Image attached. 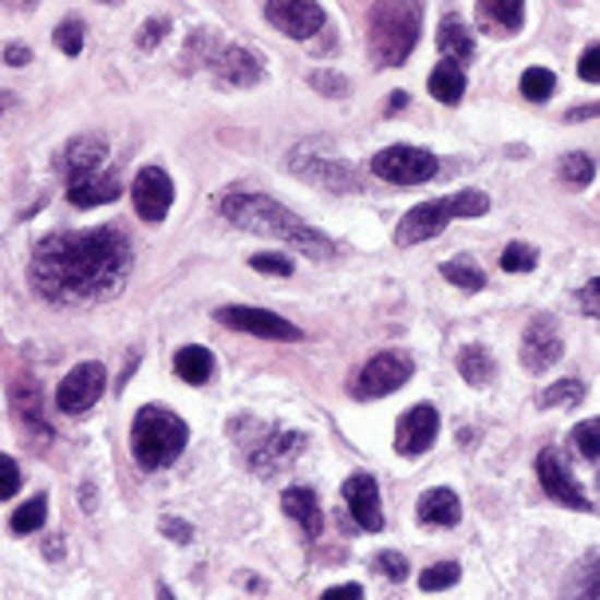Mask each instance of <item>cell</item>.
I'll list each match as a JSON object with an SVG mask.
<instances>
[{"label": "cell", "instance_id": "obj_1", "mask_svg": "<svg viewBox=\"0 0 600 600\" xmlns=\"http://www.w3.org/2000/svg\"><path fill=\"white\" fill-rule=\"evenodd\" d=\"M131 273V241L123 229H72L36 245L32 285L52 304H92L123 289Z\"/></svg>", "mask_w": 600, "mask_h": 600}, {"label": "cell", "instance_id": "obj_2", "mask_svg": "<svg viewBox=\"0 0 600 600\" xmlns=\"http://www.w3.org/2000/svg\"><path fill=\"white\" fill-rule=\"evenodd\" d=\"M221 218L233 221L238 229H249V233H261V238H277L285 245L300 249V253H309L316 261H328L336 257V245L324 238L321 229L304 226V221L292 214L289 206H280L273 197L265 194H245V190H233L218 202Z\"/></svg>", "mask_w": 600, "mask_h": 600}, {"label": "cell", "instance_id": "obj_3", "mask_svg": "<svg viewBox=\"0 0 600 600\" xmlns=\"http://www.w3.org/2000/svg\"><path fill=\"white\" fill-rule=\"evenodd\" d=\"M423 9L415 0H383L368 12V52L380 68H399L419 44Z\"/></svg>", "mask_w": 600, "mask_h": 600}, {"label": "cell", "instance_id": "obj_4", "mask_svg": "<svg viewBox=\"0 0 600 600\" xmlns=\"http://www.w3.org/2000/svg\"><path fill=\"white\" fill-rule=\"evenodd\" d=\"M190 443V427L175 411L151 404L135 415L131 423V455L143 470H163L175 463Z\"/></svg>", "mask_w": 600, "mask_h": 600}, {"label": "cell", "instance_id": "obj_5", "mask_svg": "<svg viewBox=\"0 0 600 600\" xmlns=\"http://www.w3.org/2000/svg\"><path fill=\"white\" fill-rule=\"evenodd\" d=\"M490 209V197L482 190H463L455 197H439V202H423V206H415L404 214L399 229H395V241L399 245H419V241H431L439 238L451 221L458 218H482Z\"/></svg>", "mask_w": 600, "mask_h": 600}, {"label": "cell", "instance_id": "obj_6", "mask_svg": "<svg viewBox=\"0 0 600 600\" xmlns=\"http://www.w3.org/2000/svg\"><path fill=\"white\" fill-rule=\"evenodd\" d=\"M439 170L435 155L431 151H419V146H387L372 158V175L383 182H395V187H419V182H431Z\"/></svg>", "mask_w": 600, "mask_h": 600}, {"label": "cell", "instance_id": "obj_7", "mask_svg": "<svg viewBox=\"0 0 600 600\" xmlns=\"http://www.w3.org/2000/svg\"><path fill=\"white\" fill-rule=\"evenodd\" d=\"M415 375V360L407 352H380L356 372L352 395L356 399H383V395L399 392Z\"/></svg>", "mask_w": 600, "mask_h": 600}, {"label": "cell", "instance_id": "obj_8", "mask_svg": "<svg viewBox=\"0 0 600 600\" xmlns=\"http://www.w3.org/2000/svg\"><path fill=\"white\" fill-rule=\"evenodd\" d=\"M218 321L226 328H238L249 332V336H261V340H285V344H297L304 340V332L297 324H289L285 316L269 309H245V304H229V309H218Z\"/></svg>", "mask_w": 600, "mask_h": 600}, {"label": "cell", "instance_id": "obj_9", "mask_svg": "<svg viewBox=\"0 0 600 600\" xmlns=\"http://www.w3.org/2000/svg\"><path fill=\"white\" fill-rule=\"evenodd\" d=\"M104 387H107L104 363H80V368H72L68 380H60V387H56V407H60L63 415L92 411V407L99 404Z\"/></svg>", "mask_w": 600, "mask_h": 600}, {"label": "cell", "instance_id": "obj_10", "mask_svg": "<svg viewBox=\"0 0 600 600\" xmlns=\"http://www.w3.org/2000/svg\"><path fill=\"white\" fill-rule=\"evenodd\" d=\"M131 197H135L139 218L158 226L170 214V206H175V182H170V175H166L163 166H146V170H139Z\"/></svg>", "mask_w": 600, "mask_h": 600}, {"label": "cell", "instance_id": "obj_11", "mask_svg": "<svg viewBox=\"0 0 600 600\" xmlns=\"http://www.w3.org/2000/svg\"><path fill=\"white\" fill-rule=\"evenodd\" d=\"M265 21L285 32L289 40H309L324 28V9L316 0H273L265 4Z\"/></svg>", "mask_w": 600, "mask_h": 600}, {"label": "cell", "instance_id": "obj_12", "mask_svg": "<svg viewBox=\"0 0 600 600\" xmlns=\"http://www.w3.org/2000/svg\"><path fill=\"white\" fill-rule=\"evenodd\" d=\"M538 478L541 487H545V494L557 502V506H569V509H597L585 497V490L577 487V478L569 475V466H565V458L557 455V451H541L538 455Z\"/></svg>", "mask_w": 600, "mask_h": 600}, {"label": "cell", "instance_id": "obj_13", "mask_svg": "<svg viewBox=\"0 0 600 600\" xmlns=\"http://www.w3.org/2000/svg\"><path fill=\"white\" fill-rule=\"evenodd\" d=\"M289 166H292V175L309 178V182H316V187H324V190H356L360 187L356 170H348V166L340 163V155L312 158L309 146H304V151H292Z\"/></svg>", "mask_w": 600, "mask_h": 600}, {"label": "cell", "instance_id": "obj_14", "mask_svg": "<svg viewBox=\"0 0 600 600\" xmlns=\"http://www.w3.org/2000/svg\"><path fill=\"white\" fill-rule=\"evenodd\" d=\"M561 352H565V344H561L557 324L549 321V316H538L526 328V340H521V363H526L529 372H549L561 360Z\"/></svg>", "mask_w": 600, "mask_h": 600}, {"label": "cell", "instance_id": "obj_15", "mask_svg": "<svg viewBox=\"0 0 600 600\" xmlns=\"http://www.w3.org/2000/svg\"><path fill=\"white\" fill-rule=\"evenodd\" d=\"M439 435V411L431 404H415L411 411L399 419V431H395V451L399 455H423L431 451Z\"/></svg>", "mask_w": 600, "mask_h": 600}, {"label": "cell", "instance_id": "obj_16", "mask_svg": "<svg viewBox=\"0 0 600 600\" xmlns=\"http://www.w3.org/2000/svg\"><path fill=\"white\" fill-rule=\"evenodd\" d=\"M344 502L352 509V518L360 529L368 533H380L383 529V509H380V487H375L372 475H352L344 482Z\"/></svg>", "mask_w": 600, "mask_h": 600}, {"label": "cell", "instance_id": "obj_17", "mask_svg": "<svg viewBox=\"0 0 600 600\" xmlns=\"http://www.w3.org/2000/svg\"><path fill=\"white\" fill-rule=\"evenodd\" d=\"M12 407H16V419H21L28 431H36L40 439H52V427L44 419V399H40V383L32 375H21L12 383Z\"/></svg>", "mask_w": 600, "mask_h": 600}, {"label": "cell", "instance_id": "obj_18", "mask_svg": "<svg viewBox=\"0 0 600 600\" xmlns=\"http://www.w3.org/2000/svg\"><path fill=\"white\" fill-rule=\"evenodd\" d=\"M280 509L289 514L292 521H297L300 529H304V538H321L324 529V514H321V502H316V494L304 487H289L285 494H280Z\"/></svg>", "mask_w": 600, "mask_h": 600}, {"label": "cell", "instance_id": "obj_19", "mask_svg": "<svg viewBox=\"0 0 600 600\" xmlns=\"http://www.w3.org/2000/svg\"><path fill=\"white\" fill-rule=\"evenodd\" d=\"M214 72H218L229 87H253V83H261L265 68H261L257 56L245 52V48H226V52L214 60Z\"/></svg>", "mask_w": 600, "mask_h": 600}, {"label": "cell", "instance_id": "obj_20", "mask_svg": "<svg viewBox=\"0 0 600 600\" xmlns=\"http://www.w3.org/2000/svg\"><path fill=\"white\" fill-rule=\"evenodd\" d=\"M119 194H123V187H119V178L115 175H87V178L68 182V202L83 209L107 206V202H115Z\"/></svg>", "mask_w": 600, "mask_h": 600}, {"label": "cell", "instance_id": "obj_21", "mask_svg": "<svg viewBox=\"0 0 600 600\" xmlns=\"http://www.w3.org/2000/svg\"><path fill=\"white\" fill-rule=\"evenodd\" d=\"M104 163H107V143L104 135H83L68 146V182L75 178H87V175H104Z\"/></svg>", "mask_w": 600, "mask_h": 600}, {"label": "cell", "instance_id": "obj_22", "mask_svg": "<svg viewBox=\"0 0 600 600\" xmlns=\"http://www.w3.org/2000/svg\"><path fill=\"white\" fill-rule=\"evenodd\" d=\"M439 52H443L446 63H463L475 56V32L455 12H446L443 21H439Z\"/></svg>", "mask_w": 600, "mask_h": 600}, {"label": "cell", "instance_id": "obj_23", "mask_svg": "<svg viewBox=\"0 0 600 600\" xmlns=\"http://www.w3.org/2000/svg\"><path fill=\"white\" fill-rule=\"evenodd\" d=\"M458 518H463V502H458L455 490L439 487L419 497V521H427V526H458Z\"/></svg>", "mask_w": 600, "mask_h": 600}, {"label": "cell", "instance_id": "obj_24", "mask_svg": "<svg viewBox=\"0 0 600 600\" xmlns=\"http://www.w3.org/2000/svg\"><path fill=\"white\" fill-rule=\"evenodd\" d=\"M478 21L494 28L497 36H514L526 21V9H521L518 0H482L478 4Z\"/></svg>", "mask_w": 600, "mask_h": 600}, {"label": "cell", "instance_id": "obj_25", "mask_svg": "<svg viewBox=\"0 0 600 600\" xmlns=\"http://www.w3.org/2000/svg\"><path fill=\"white\" fill-rule=\"evenodd\" d=\"M427 87H431V95H435L439 104L455 107L458 99L466 95V72L458 68V63H439L435 72H431V80H427Z\"/></svg>", "mask_w": 600, "mask_h": 600}, {"label": "cell", "instance_id": "obj_26", "mask_svg": "<svg viewBox=\"0 0 600 600\" xmlns=\"http://www.w3.org/2000/svg\"><path fill=\"white\" fill-rule=\"evenodd\" d=\"M455 363H458V372H463V380L470 383V387H487V383L497 375L494 360H490V352L482 348V344H466Z\"/></svg>", "mask_w": 600, "mask_h": 600}, {"label": "cell", "instance_id": "obj_27", "mask_svg": "<svg viewBox=\"0 0 600 600\" xmlns=\"http://www.w3.org/2000/svg\"><path fill=\"white\" fill-rule=\"evenodd\" d=\"M175 368L187 383L202 387V383H209V375H214V356H209L206 348H197V344H187V348H178Z\"/></svg>", "mask_w": 600, "mask_h": 600}, {"label": "cell", "instance_id": "obj_28", "mask_svg": "<svg viewBox=\"0 0 600 600\" xmlns=\"http://www.w3.org/2000/svg\"><path fill=\"white\" fill-rule=\"evenodd\" d=\"M597 549L589 553V561H580L573 569L569 585H565V600H597Z\"/></svg>", "mask_w": 600, "mask_h": 600}, {"label": "cell", "instance_id": "obj_29", "mask_svg": "<svg viewBox=\"0 0 600 600\" xmlns=\"http://www.w3.org/2000/svg\"><path fill=\"white\" fill-rule=\"evenodd\" d=\"M580 399H585V383L580 380H557L553 387L541 392L538 404L545 407V411H553V407H577Z\"/></svg>", "mask_w": 600, "mask_h": 600}, {"label": "cell", "instance_id": "obj_30", "mask_svg": "<svg viewBox=\"0 0 600 600\" xmlns=\"http://www.w3.org/2000/svg\"><path fill=\"white\" fill-rule=\"evenodd\" d=\"M44 518H48V497L44 494L28 497V502L12 514V533H36V529L44 526Z\"/></svg>", "mask_w": 600, "mask_h": 600}, {"label": "cell", "instance_id": "obj_31", "mask_svg": "<svg viewBox=\"0 0 600 600\" xmlns=\"http://www.w3.org/2000/svg\"><path fill=\"white\" fill-rule=\"evenodd\" d=\"M561 178H565L569 187H589L592 178H597V163H592V155H585V151H573V155L561 158Z\"/></svg>", "mask_w": 600, "mask_h": 600}, {"label": "cell", "instance_id": "obj_32", "mask_svg": "<svg viewBox=\"0 0 600 600\" xmlns=\"http://www.w3.org/2000/svg\"><path fill=\"white\" fill-rule=\"evenodd\" d=\"M443 277L451 280V285H458V289H466V292L487 289V277H482V269H478L475 261H446Z\"/></svg>", "mask_w": 600, "mask_h": 600}, {"label": "cell", "instance_id": "obj_33", "mask_svg": "<svg viewBox=\"0 0 600 600\" xmlns=\"http://www.w3.org/2000/svg\"><path fill=\"white\" fill-rule=\"evenodd\" d=\"M553 87H557V80H553L549 68H529V72L521 75V95L533 99V104H545L549 95H553Z\"/></svg>", "mask_w": 600, "mask_h": 600}, {"label": "cell", "instance_id": "obj_34", "mask_svg": "<svg viewBox=\"0 0 600 600\" xmlns=\"http://www.w3.org/2000/svg\"><path fill=\"white\" fill-rule=\"evenodd\" d=\"M458 577H463V569H458L455 561H439V565H431V569L419 577V585H423L427 592H439V589L458 585Z\"/></svg>", "mask_w": 600, "mask_h": 600}, {"label": "cell", "instance_id": "obj_35", "mask_svg": "<svg viewBox=\"0 0 600 600\" xmlns=\"http://www.w3.org/2000/svg\"><path fill=\"white\" fill-rule=\"evenodd\" d=\"M597 435H600V419H597V415H592L589 423H580L577 431H573V446H577V455L589 458V463H597V458H600Z\"/></svg>", "mask_w": 600, "mask_h": 600}, {"label": "cell", "instance_id": "obj_36", "mask_svg": "<svg viewBox=\"0 0 600 600\" xmlns=\"http://www.w3.org/2000/svg\"><path fill=\"white\" fill-rule=\"evenodd\" d=\"M83 32H87V28H83L75 16H68V21L56 28V44H60L63 56H80L83 52Z\"/></svg>", "mask_w": 600, "mask_h": 600}, {"label": "cell", "instance_id": "obj_37", "mask_svg": "<svg viewBox=\"0 0 600 600\" xmlns=\"http://www.w3.org/2000/svg\"><path fill=\"white\" fill-rule=\"evenodd\" d=\"M533 265H538V249L533 245H509L502 253V269L506 273H529Z\"/></svg>", "mask_w": 600, "mask_h": 600}, {"label": "cell", "instance_id": "obj_38", "mask_svg": "<svg viewBox=\"0 0 600 600\" xmlns=\"http://www.w3.org/2000/svg\"><path fill=\"white\" fill-rule=\"evenodd\" d=\"M16 490H21V466L9 455H0V502H9Z\"/></svg>", "mask_w": 600, "mask_h": 600}, {"label": "cell", "instance_id": "obj_39", "mask_svg": "<svg viewBox=\"0 0 600 600\" xmlns=\"http://www.w3.org/2000/svg\"><path fill=\"white\" fill-rule=\"evenodd\" d=\"M257 273H277V277H292V261L280 257V253H257V257L249 261Z\"/></svg>", "mask_w": 600, "mask_h": 600}, {"label": "cell", "instance_id": "obj_40", "mask_svg": "<svg viewBox=\"0 0 600 600\" xmlns=\"http://www.w3.org/2000/svg\"><path fill=\"white\" fill-rule=\"evenodd\" d=\"M375 569H380L387 580H404L407 577V561L399 557V553H380V557H375Z\"/></svg>", "mask_w": 600, "mask_h": 600}, {"label": "cell", "instance_id": "obj_41", "mask_svg": "<svg viewBox=\"0 0 600 600\" xmlns=\"http://www.w3.org/2000/svg\"><path fill=\"white\" fill-rule=\"evenodd\" d=\"M312 87H316V92H328V95H348V80L336 72H312Z\"/></svg>", "mask_w": 600, "mask_h": 600}, {"label": "cell", "instance_id": "obj_42", "mask_svg": "<svg viewBox=\"0 0 600 600\" xmlns=\"http://www.w3.org/2000/svg\"><path fill=\"white\" fill-rule=\"evenodd\" d=\"M577 72H580V80H589V83L600 80V48H597V44H589V52L580 56Z\"/></svg>", "mask_w": 600, "mask_h": 600}, {"label": "cell", "instance_id": "obj_43", "mask_svg": "<svg viewBox=\"0 0 600 600\" xmlns=\"http://www.w3.org/2000/svg\"><path fill=\"white\" fill-rule=\"evenodd\" d=\"M166 28H170V24H166V21H151V24H143V28H139V40H135V44L146 52V48H155V44L163 40Z\"/></svg>", "mask_w": 600, "mask_h": 600}, {"label": "cell", "instance_id": "obj_44", "mask_svg": "<svg viewBox=\"0 0 600 600\" xmlns=\"http://www.w3.org/2000/svg\"><path fill=\"white\" fill-rule=\"evenodd\" d=\"M166 533L170 541H182L187 545L190 538H194V529H190V521H182V518H163V526H158Z\"/></svg>", "mask_w": 600, "mask_h": 600}, {"label": "cell", "instance_id": "obj_45", "mask_svg": "<svg viewBox=\"0 0 600 600\" xmlns=\"http://www.w3.org/2000/svg\"><path fill=\"white\" fill-rule=\"evenodd\" d=\"M321 600H363V589L360 585H336V589H328Z\"/></svg>", "mask_w": 600, "mask_h": 600}, {"label": "cell", "instance_id": "obj_46", "mask_svg": "<svg viewBox=\"0 0 600 600\" xmlns=\"http://www.w3.org/2000/svg\"><path fill=\"white\" fill-rule=\"evenodd\" d=\"M597 285L600 280H589V289H580V304H585V312H589L592 321L600 316V304H597Z\"/></svg>", "mask_w": 600, "mask_h": 600}, {"label": "cell", "instance_id": "obj_47", "mask_svg": "<svg viewBox=\"0 0 600 600\" xmlns=\"http://www.w3.org/2000/svg\"><path fill=\"white\" fill-rule=\"evenodd\" d=\"M4 60H9L12 68H24V63L32 60V48H24V44H9V48H4Z\"/></svg>", "mask_w": 600, "mask_h": 600}, {"label": "cell", "instance_id": "obj_48", "mask_svg": "<svg viewBox=\"0 0 600 600\" xmlns=\"http://www.w3.org/2000/svg\"><path fill=\"white\" fill-rule=\"evenodd\" d=\"M399 107H407V92H395L392 104H387V111H399Z\"/></svg>", "mask_w": 600, "mask_h": 600}, {"label": "cell", "instance_id": "obj_49", "mask_svg": "<svg viewBox=\"0 0 600 600\" xmlns=\"http://www.w3.org/2000/svg\"><path fill=\"white\" fill-rule=\"evenodd\" d=\"M592 115H597V104H589V107H577V111H573V119H592Z\"/></svg>", "mask_w": 600, "mask_h": 600}, {"label": "cell", "instance_id": "obj_50", "mask_svg": "<svg viewBox=\"0 0 600 600\" xmlns=\"http://www.w3.org/2000/svg\"><path fill=\"white\" fill-rule=\"evenodd\" d=\"M9 107H12V92H0V115L9 111Z\"/></svg>", "mask_w": 600, "mask_h": 600}, {"label": "cell", "instance_id": "obj_51", "mask_svg": "<svg viewBox=\"0 0 600 600\" xmlns=\"http://www.w3.org/2000/svg\"><path fill=\"white\" fill-rule=\"evenodd\" d=\"M158 600H175V592L166 589V585H158Z\"/></svg>", "mask_w": 600, "mask_h": 600}]
</instances>
